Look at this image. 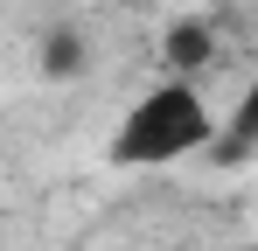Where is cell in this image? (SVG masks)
<instances>
[{"mask_svg": "<svg viewBox=\"0 0 258 251\" xmlns=\"http://www.w3.org/2000/svg\"><path fill=\"white\" fill-rule=\"evenodd\" d=\"M216 140V112L196 84H154L147 98H133V112L112 133V167H168L188 161L196 147Z\"/></svg>", "mask_w": 258, "mask_h": 251, "instance_id": "cell-1", "label": "cell"}, {"mask_svg": "<svg viewBox=\"0 0 258 251\" xmlns=\"http://www.w3.org/2000/svg\"><path fill=\"white\" fill-rule=\"evenodd\" d=\"M210 56H216V35L203 28V21H174L168 28V70H174V84H196L203 70H210Z\"/></svg>", "mask_w": 258, "mask_h": 251, "instance_id": "cell-2", "label": "cell"}, {"mask_svg": "<svg viewBox=\"0 0 258 251\" xmlns=\"http://www.w3.org/2000/svg\"><path fill=\"white\" fill-rule=\"evenodd\" d=\"M84 35H77V28H49L42 35V77H77V70H84Z\"/></svg>", "mask_w": 258, "mask_h": 251, "instance_id": "cell-3", "label": "cell"}]
</instances>
